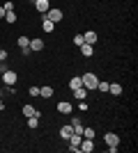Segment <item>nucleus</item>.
<instances>
[{
    "mask_svg": "<svg viewBox=\"0 0 138 153\" xmlns=\"http://www.w3.org/2000/svg\"><path fill=\"white\" fill-rule=\"evenodd\" d=\"M81 80H83V87H85L87 91H92V89H97V76H94V73H83V76H81Z\"/></svg>",
    "mask_w": 138,
    "mask_h": 153,
    "instance_id": "nucleus-1",
    "label": "nucleus"
},
{
    "mask_svg": "<svg viewBox=\"0 0 138 153\" xmlns=\"http://www.w3.org/2000/svg\"><path fill=\"white\" fill-rule=\"evenodd\" d=\"M44 19L53 21V23H60V21H62V9H58V7H51V9L44 14Z\"/></svg>",
    "mask_w": 138,
    "mask_h": 153,
    "instance_id": "nucleus-2",
    "label": "nucleus"
},
{
    "mask_svg": "<svg viewBox=\"0 0 138 153\" xmlns=\"http://www.w3.org/2000/svg\"><path fill=\"white\" fill-rule=\"evenodd\" d=\"M0 76H2V82L7 85V87H14V85H16V73H14V71H0Z\"/></svg>",
    "mask_w": 138,
    "mask_h": 153,
    "instance_id": "nucleus-3",
    "label": "nucleus"
},
{
    "mask_svg": "<svg viewBox=\"0 0 138 153\" xmlns=\"http://www.w3.org/2000/svg\"><path fill=\"white\" fill-rule=\"evenodd\" d=\"M81 140H83V135H76V133H74L72 137L67 140V142H69V151H74V153L81 151Z\"/></svg>",
    "mask_w": 138,
    "mask_h": 153,
    "instance_id": "nucleus-4",
    "label": "nucleus"
},
{
    "mask_svg": "<svg viewBox=\"0 0 138 153\" xmlns=\"http://www.w3.org/2000/svg\"><path fill=\"white\" fill-rule=\"evenodd\" d=\"M32 2H35V9H37L41 16H44V14L51 9V2H48V0H32Z\"/></svg>",
    "mask_w": 138,
    "mask_h": 153,
    "instance_id": "nucleus-5",
    "label": "nucleus"
},
{
    "mask_svg": "<svg viewBox=\"0 0 138 153\" xmlns=\"http://www.w3.org/2000/svg\"><path fill=\"white\" fill-rule=\"evenodd\" d=\"M16 44H19V48L21 51H23V55H30V37H19V41H16Z\"/></svg>",
    "mask_w": 138,
    "mask_h": 153,
    "instance_id": "nucleus-6",
    "label": "nucleus"
},
{
    "mask_svg": "<svg viewBox=\"0 0 138 153\" xmlns=\"http://www.w3.org/2000/svg\"><path fill=\"white\" fill-rule=\"evenodd\" d=\"M104 142H106V146H120V137L115 133H106L104 135Z\"/></svg>",
    "mask_w": 138,
    "mask_h": 153,
    "instance_id": "nucleus-7",
    "label": "nucleus"
},
{
    "mask_svg": "<svg viewBox=\"0 0 138 153\" xmlns=\"http://www.w3.org/2000/svg\"><path fill=\"white\" fill-rule=\"evenodd\" d=\"M81 151L83 153H92L94 151V142L87 140V137H83V140H81Z\"/></svg>",
    "mask_w": 138,
    "mask_h": 153,
    "instance_id": "nucleus-8",
    "label": "nucleus"
},
{
    "mask_svg": "<svg viewBox=\"0 0 138 153\" xmlns=\"http://www.w3.org/2000/svg\"><path fill=\"white\" fill-rule=\"evenodd\" d=\"M30 51H32V53H37V51H44V39H39V37L30 39Z\"/></svg>",
    "mask_w": 138,
    "mask_h": 153,
    "instance_id": "nucleus-9",
    "label": "nucleus"
},
{
    "mask_svg": "<svg viewBox=\"0 0 138 153\" xmlns=\"http://www.w3.org/2000/svg\"><path fill=\"white\" fill-rule=\"evenodd\" d=\"M23 114H26V117H39V119H41V110L32 108V105H23Z\"/></svg>",
    "mask_w": 138,
    "mask_h": 153,
    "instance_id": "nucleus-10",
    "label": "nucleus"
},
{
    "mask_svg": "<svg viewBox=\"0 0 138 153\" xmlns=\"http://www.w3.org/2000/svg\"><path fill=\"white\" fill-rule=\"evenodd\" d=\"M83 41H85V44H90V46H94V44H97V32H94V30L85 32V34H83Z\"/></svg>",
    "mask_w": 138,
    "mask_h": 153,
    "instance_id": "nucleus-11",
    "label": "nucleus"
},
{
    "mask_svg": "<svg viewBox=\"0 0 138 153\" xmlns=\"http://www.w3.org/2000/svg\"><path fill=\"white\" fill-rule=\"evenodd\" d=\"M58 112L60 114H72V103H67V101L58 103Z\"/></svg>",
    "mask_w": 138,
    "mask_h": 153,
    "instance_id": "nucleus-12",
    "label": "nucleus"
},
{
    "mask_svg": "<svg viewBox=\"0 0 138 153\" xmlns=\"http://www.w3.org/2000/svg\"><path fill=\"white\" fill-rule=\"evenodd\" d=\"M72 135H74V126H62L60 128V137H62V140H69Z\"/></svg>",
    "mask_w": 138,
    "mask_h": 153,
    "instance_id": "nucleus-13",
    "label": "nucleus"
},
{
    "mask_svg": "<svg viewBox=\"0 0 138 153\" xmlns=\"http://www.w3.org/2000/svg\"><path fill=\"white\" fill-rule=\"evenodd\" d=\"M78 87H83V80H81V76H74L72 80H69V89H78Z\"/></svg>",
    "mask_w": 138,
    "mask_h": 153,
    "instance_id": "nucleus-14",
    "label": "nucleus"
},
{
    "mask_svg": "<svg viewBox=\"0 0 138 153\" xmlns=\"http://www.w3.org/2000/svg\"><path fill=\"white\" fill-rule=\"evenodd\" d=\"M108 94H113V96H120V94H122V85H120V82H113V85H108Z\"/></svg>",
    "mask_w": 138,
    "mask_h": 153,
    "instance_id": "nucleus-15",
    "label": "nucleus"
},
{
    "mask_svg": "<svg viewBox=\"0 0 138 153\" xmlns=\"http://www.w3.org/2000/svg\"><path fill=\"white\" fill-rule=\"evenodd\" d=\"M39 96H41V98H51V96H53V87H48V85L39 87Z\"/></svg>",
    "mask_w": 138,
    "mask_h": 153,
    "instance_id": "nucleus-16",
    "label": "nucleus"
},
{
    "mask_svg": "<svg viewBox=\"0 0 138 153\" xmlns=\"http://www.w3.org/2000/svg\"><path fill=\"white\" fill-rule=\"evenodd\" d=\"M53 27H55V23H53V21L41 19V30H44V32H53Z\"/></svg>",
    "mask_w": 138,
    "mask_h": 153,
    "instance_id": "nucleus-17",
    "label": "nucleus"
},
{
    "mask_svg": "<svg viewBox=\"0 0 138 153\" xmlns=\"http://www.w3.org/2000/svg\"><path fill=\"white\" fill-rule=\"evenodd\" d=\"M81 53H83L85 57H92V53H94V46H90V44H83V46H81Z\"/></svg>",
    "mask_w": 138,
    "mask_h": 153,
    "instance_id": "nucleus-18",
    "label": "nucleus"
},
{
    "mask_svg": "<svg viewBox=\"0 0 138 153\" xmlns=\"http://www.w3.org/2000/svg\"><path fill=\"white\" fill-rule=\"evenodd\" d=\"M74 96H76L78 101H85V96H87V89H85V87H78V89H74Z\"/></svg>",
    "mask_w": 138,
    "mask_h": 153,
    "instance_id": "nucleus-19",
    "label": "nucleus"
},
{
    "mask_svg": "<svg viewBox=\"0 0 138 153\" xmlns=\"http://www.w3.org/2000/svg\"><path fill=\"white\" fill-rule=\"evenodd\" d=\"M94 135H97V130H94V128H83V137H87V140H94Z\"/></svg>",
    "mask_w": 138,
    "mask_h": 153,
    "instance_id": "nucleus-20",
    "label": "nucleus"
},
{
    "mask_svg": "<svg viewBox=\"0 0 138 153\" xmlns=\"http://www.w3.org/2000/svg\"><path fill=\"white\" fill-rule=\"evenodd\" d=\"M16 19H19V16L14 14V9H12V12H5V21H7V23H16Z\"/></svg>",
    "mask_w": 138,
    "mask_h": 153,
    "instance_id": "nucleus-21",
    "label": "nucleus"
},
{
    "mask_svg": "<svg viewBox=\"0 0 138 153\" xmlns=\"http://www.w3.org/2000/svg\"><path fill=\"white\" fill-rule=\"evenodd\" d=\"M39 126V117H28V128H37Z\"/></svg>",
    "mask_w": 138,
    "mask_h": 153,
    "instance_id": "nucleus-22",
    "label": "nucleus"
},
{
    "mask_svg": "<svg viewBox=\"0 0 138 153\" xmlns=\"http://www.w3.org/2000/svg\"><path fill=\"white\" fill-rule=\"evenodd\" d=\"M83 44H85V41H83V34H76V37H74V46H78V48H81Z\"/></svg>",
    "mask_w": 138,
    "mask_h": 153,
    "instance_id": "nucleus-23",
    "label": "nucleus"
},
{
    "mask_svg": "<svg viewBox=\"0 0 138 153\" xmlns=\"http://www.w3.org/2000/svg\"><path fill=\"white\" fill-rule=\"evenodd\" d=\"M28 94H30V96H39V87H30Z\"/></svg>",
    "mask_w": 138,
    "mask_h": 153,
    "instance_id": "nucleus-24",
    "label": "nucleus"
},
{
    "mask_svg": "<svg viewBox=\"0 0 138 153\" xmlns=\"http://www.w3.org/2000/svg\"><path fill=\"white\" fill-rule=\"evenodd\" d=\"M14 9V2H5V12H12Z\"/></svg>",
    "mask_w": 138,
    "mask_h": 153,
    "instance_id": "nucleus-25",
    "label": "nucleus"
},
{
    "mask_svg": "<svg viewBox=\"0 0 138 153\" xmlns=\"http://www.w3.org/2000/svg\"><path fill=\"white\" fill-rule=\"evenodd\" d=\"M7 59V51H0V62H5Z\"/></svg>",
    "mask_w": 138,
    "mask_h": 153,
    "instance_id": "nucleus-26",
    "label": "nucleus"
},
{
    "mask_svg": "<svg viewBox=\"0 0 138 153\" xmlns=\"http://www.w3.org/2000/svg\"><path fill=\"white\" fill-rule=\"evenodd\" d=\"M0 19H5V7H0Z\"/></svg>",
    "mask_w": 138,
    "mask_h": 153,
    "instance_id": "nucleus-27",
    "label": "nucleus"
}]
</instances>
